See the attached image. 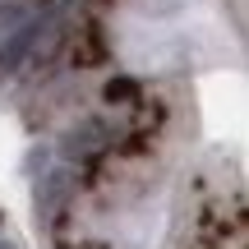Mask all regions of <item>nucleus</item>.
<instances>
[{
  "mask_svg": "<svg viewBox=\"0 0 249 249\" xmlns=\"http://www.w3.org/2000/svg\"><path fill=\"white\" fill-rule=\"evenodd\" d=\"M92 5H111V0H92Z\"/></svg>",
  "mask_w": 249,
  "mask_h": 249,
  "instance_id": "obj_7",
  "label": "nucleus"
},
{
  "mask_svg": "<svg viewBox=\"0 0 249 249\" xmlns=\"http://www.w3.org/2000/svg\"><path fill=\"white\" fill-rule=\"evenodd\" d=\"M70 42V14L65 9H46L33 28V42H28V70H51V60L60 55V46Z\"/></svg>",
  "mask_w": 249,
  "mask_h": 249,
  "instance_id": "obj_1",
  "label": "nucleus"
},
{
  "mask_svg": "<svg viewBox=\"0 0 249 249\" xmlns=\"http://www.w3.org/2000/svg\"><path fill=\"white\" fill-rule=\"evenodd\" d=\"M139 107H143V102H139ZM148 124H161V107H157V102H152V111L148 107L139 111V129H148Z\"/></svg>",
  "mask_w": 249,
  "mask_h": 249,
  "instance_id": "obj_6",
  "label": "nucleus"
},
{
  "mask_svg": "<svg viewBox=\"0 0 249 249\" xmlns=\"http://www.w3.org/2000/svg\"><path fill=\"white\" fill-rule=\"evenodd\" d=\"M74 60H79V70L83 65H102L107 60V33H102V23H83L79 28V37H74Z\"/></svg>",
  "mask_w": 249,
  "mask_h": 249,
  "instance_id": "obj_4",
  "label": "nucleus"
},
{
  "mask_svg": "<svg viewBox=\"0 0 249 249\" xmlns=\"http://www.w3.org/2000/svg\"><path fill=\"white\" fill-rule=\"evenodd\" d=\"M0 249H14V245H5V240H0Z\"/></svg>",
  "mask_w": 249,
  "mask_h": 249,
  "instance_id": "obj_8",
  "label": "nucleus"
},
{
  "mask_svg": "<svg viewBox=\"0 0 249 249\" xmlns=\"http://www.w3.org/2000/svg\"><path fill=\"white\" fill-rule=\"evenodd\" d=\"M74 171H65V166H55V171H46V180H37V217H42L46 226L55 222V217H65V203H70V194H74Z\"/></svg>",
  "mask_w": 249,
  "mask_h": 249,
  "instance_id": "obj_2",
  "label": "nucleus"
},
{
  "mask_svg": "<svg viewBox=\"0 0 249 249\" xmlns=\"http://www.w3.org/2000/svg\"><path fill=\"white\" fill-rule=\"evenodd\" d=\"M107 143H111V129L102 120H79L74 129H65V143H60V152L70 161H92L97 152H107Z\"/></svg>",
  "mask_w": 249,
  "mask_h": 249,
  "instance_id": "obj_3",
  "label": "nucleus"
},
{
  "mask_svg": "<svg viewBox=\"0 0 249 249\" xmlns=\"http://www.w3.org/2000/svg\"><path fill=\"white\" fill-rule=\"evenodd\" d=\"M102 97H107V107H134V102H139V83L124 79V74H116V79H107Z\"/></svg>",
  "mask_w": 249,
  "mask_h": 249,
  "instance_id": "obj_5",
  "label": "nucleus"
}]
</instances>
